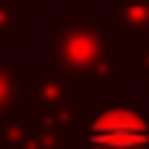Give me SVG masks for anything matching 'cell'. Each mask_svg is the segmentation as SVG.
I'll list each match as a JSON object with an SVG mask.
<instances>
[{
	"label": "cell",
	"mask_w": 149,
	"mask_h": 149,
	"mask_svg": "<svg viewBox=\"0 0 149 149\" xmlns=\"http://www.w3.org/2000/svg\"><path fill=\"white\" fill-rule=\"evenodd\" d=\"M31 24V7L24 0H0V38H24Z\"/></svg>",
	"instance_id": "cell-6"
},
{
	"label": "cell",
	"mask_w": 149,
	"mask_h": 149,
	"mask_svg": "<svg viewBox=\"0 0 149 149\" xmlns=\"http://www.w3.org/2000/svg\"><path fill=\"white\" fill-rule=\"evenodd\" d=\"M111 31L149 45V0H108Z\"/></svg>",
	"instance_id": "cell-4"
},
{
	"label": "cell",
	"mask_w": 149,
	"mask_h": 149,
	"mask_svg": "<svg viewBox=\"0 0 149 149\" xmlns=\"http://www.w3.org/2000/svg\"><path fill=\"white\" fill-rule=\"evenodd\" d=\"M24 104V73L0 59V118Z\"/></svg>",
	"instance_id": "cell-5"
},
{
	"label": "cell",
	"mask_w": 149,
	"mask_h": 149,
	"mask_svg": "<svg viewBox=\"0 0 149 149\" xmlns=\"http://www.w3.org/2000/svg\"><path fill=\"white\" fill-rule=\"evenodd\" d=\"M28 7H45V0H24Z\"/></svg>",
	"instance_id": "cell-8"
},
{
	"label": "cell",
	"mask_w": 149,
	"mask_h": 149,
	"mask_svg": "<svg viewBox=\"0 0 149 149\" xmlns=\"http://www.w3.org/2000/svg\"><path fill=\"white\" fill-rule=\"evenodd\" d=\"M45 49L52 59V70L66 73L70 80H83L94 87H121L125 66L114 49V31L101 28L94 14L83 7H66L59 21L49 24Z\"/></svg>",
	"instance_id": "cell-1"
},
{
	"label": "cell",
	"mask_w": 149,
	"mask_h": 149,
	"mask_svg": "<svg viewBox=\"0 0 149 149\" xmlns=\"http://www.w3.org/2000/svg\"><path fill=\"white\" fill-rule=\"evenodd\" d=\"M24 108L38 121L59 125V128H73V118L80 111L76 80H70L66 73H59V70L24 73Z\"/></svg>",
	"instance_id": "cell-3"
},
{
	"label": "cell",
	"mask_w": 149,
	"mask_h": 149,
	"mask_svg": "<svg viewBox=\"0 0 149 149\" xmlns=\"http://www.w3.org/2000/svg\"><path fill=\"white\" fill-rule=\"evenodd\" d=\"M135 73H139V80H142V87H149V45H142V49H139Z\"/></svg>",
	"instance_id": "cell-7"
},
{
	"label": "cell",
	"mask_w": 149,
	"mask_h": 149,
	"mask_svg": "<svg viewBox=\"0 0 149 149\" xmlns=\"http://www.w3.org/2000/svg\"><path fill=\"white\" fill-rule=\"evenodd\" d=\"M73 132L80 149H149V118L121 101L80 104Z\"/></svg>",
	"instance_id": "cell-2"
}]
</instances>
